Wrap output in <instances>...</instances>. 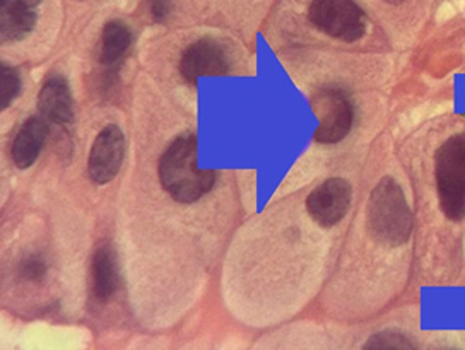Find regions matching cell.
I'll return each instance as SVG.
<instances>
[{"mask_svg":"<svg viewBox=\"0 0 465 350\" xmlns=\"http://www.w3.org/2000/svg\"><path fill=\"white\" fill-rule=\"evenodd\" d=\"M160 181L164 191L180 204L197 202L214 187L216 173L199 166L195 135L176 137L163 152Z\"/></svg>","mask_w":465,"mask_h":350,"instance_id":"obj_1","label":"cell"},{"mask_svg":"<svg viewBox=\"0 0 465 350\" xmlns=\"http://www.w3.org/2000/svg\"><path fill=\"white\" fill-rule=\"evenodd\" d=\"M366 224L370 236L383 247L397 248L406 245L412 233V212L399 183L385 176L371 191Z\"/></svg>","mask_w":465,"mask_h":350,"instance_id":"obj_2","label":"cell"},{"mask_svg":"<svg viewBox=\"0 0 465 350\" xmlns=\"http://www.w3.org/2000/svg\"><path fill=\"white\" fill-rule=\"evenodd\" d=\"M438 204L447 219L465 218V131L451 135L435 154Z\"/></svg>","mask_w":465,"mask_h":350,"instance_id":"obj_3","label":"cell"},{"mask_svg":"<svg viewBox=\"0 0 465 350\" xmlns=\"http://www.w3.org/2000/svg\"><path fill=\"white\" fill-rule=\"evenodd\" d=\"M308 19L317 30L346 44L361 40L368 28L366 15L354 0H312Z\"/></svg>","mask_w":465,"mask_h":350,"instance_id":"obj_4","label":"cell"},{"mask_svg":"<svg viewBox=\"0 0 465 350\" xmlns=\"http://www.w3.org/2000/svg\"><path fill=\"white\" fill-rule=\"evenodd\" d=\"M312 110L319 118V127L313 133L319 144H339L349 135L354 123V106L341 89L325 88L312 98Z\"/></svg>","mask_w":465,"mask_h":350,"instance_id":"obj_5","label":"cell"},{"mask_svg":"<svg viewBox=\"0 0 465 350\" xmlns=\"http://www.w3.org/2000/svg\"><path fill=\"white\" fill-rule=\"evenodd\" d=\"M352 199V189L342 178H331L312 191L306 199L310 218L322 228H334L346 218Z\"/></svg>","mask_w":465,"mask_h":350,"instance_id":"obj_6","label":"cell"},{"mask_svg":"<svg viewBox=\"0 0 465 350\" xmlns=\"http://www.w3.org/2000/svg\"><path fill=\"white\" fill-rule=\"evenodd\" d=\"M125 158V137L116 125L104 127L89 152L87 171L93 183L106 185L118 175Z\"/></svg>","mask_w":465,"mask_h":350,"instance_id":"obj_7","label":"cell"},{"mask_svg":"<svg viewBox=\"0 0 465 350\" xmlns=\"http://www.w3.org/2000/svg\"><path fill=\"white\" fill-rule=\"evenodd\" d=\"M180 73L187 83L195 84L203 75H226L230 73V59L218 42L203 38L183 52Z\"/></svg>","mask_w":465,"mask_h":350,"instance_id":"obj_8","label":"cell"},{"mask_svg":"<svg viewBox=\"0 0 465 350\" xmlns=\"http://www.w3.org/2000/svg\"><path fill=\"white\" fill-rule=\"evenodd\" d=\"M40 0H2L0 38L2 44L21 42L36 24V7Z\"/></svg>","mask_w":465,"mask_h":350,"instance_id":"obj_9","label":"cell"},{"mask_svg":"<svg viewBox=\"0 0 465 350\" xmlns=\"http://www.w3.org/2000/svg\"><path fill=\"white\" fill-rule=\"evenodd\" d=\"M38 110L48 122L58 125L73 123V94L67 81L62 75H52L45 81L38 94Z\"/></svg>","mask_w":465,"mask_h":350,"instance_id":"obj_10","label":"cell"},{"mask_svg":"<svg viewBox=\"0 0 465 350\" xmlns=\"http://www.w3.org/2000/svg\"><path fill=\"white\" fill-rule=\"evenodd\" d=\"M46 137L48 120L44 117L28 118L15 133L11 146V158L15 168L28 170L29 166H33L44 149Z\"/></svg>","mask_w":465,"mask_h":350,"instance_id":"obj_11","label":"cell"},{"mask_svg":"<svg viewBox=\"0 0 465 350\" xmlns=\"http://www.w3.org/2000/svg\"><path fill=\"white\" fill-rule=\"evenodd\" d=\"M93 292L96 299L108 301L118 287V265H116L115 251L108 245H102L94 251L93 267Z\"/></svg>","mask_w":465,"mask_h":350,"instance_id":"obj_12","label":"cell"},{"mask_svg":"<svg viewBox=\"0 0 465 350\" xmlns=\"http://www.w3.org/2000/svg\"><path fill=\"white\" fill-rule=\"evenodd\" d=\"M131 44V30L122 21L106 23L103 28L100 48H98L100 63L108 69H114L124 60Z\"/></svg>","mask_w":465,"mask_h":350,"instance_id":"obj_13","label":"cell"},{"mask_svg":"<svg viewBox=\"0 0 465 350\" xmlns=\"http://www.w3.org/2000/svg\"><path fill=\"white\" fill-rule=\"evenodd\" d=\"M364 349H416V345L412 344L411 338H407L404 334L395 332V330H383L380 334H375L368 338V342L364 344Z\"/></svg>","mask_w":465,"mask_h":350,"instance_id":"obj_14","label":"cell"},{"mask_svg":"<svg viewBox=\"0 0 465 350\" xmlns=\"http://www.w3.org/2000/svg\"><path fill=\"white\" fill-rule=\"evenodd\" d=\"M0 108L7 110L21 91V77L15 73V69L2 65L0 69Z\"/></svg>","mask_w":465,"mask_h":350,"instance_id":"obj_15","label":"cell"},{"mask_svg":"<svg viewBox=\"0 0 465 350\" xmlns=\"http://www.w3.org/2000/svg\"><path fill=\"white\" fill-rule=\"evenodd\" d=\"M19 276L31 284H40L46 276V263L40 255H29L19 263Z\"/></svg>","mask_w":465,"mask_h":350,"instance_id":"obj_16","label":"cell"},{"mask_svg":"<svg viewBox=\"0 0 465 350\" xmlns=\"http://www.w3.org/2000/svg\"><path fill=\"white\" fill-rule=\"evenodd\" d=\"M145 5L153 23H164L168 15H172L173 0H145Z\"/></svg>","mask_w":465,"mask_h":350,"instance_id":"obj_17","label":"cell"},{"mask_svg":"<svg viewBox=\"0 0 465 350\" xmlns=\"http://www.w3.org/2000/svg\"><path fill=\"white\" fill-rule=\"evenodd\" d=\"M383 2H387V4H391V5H399V4H402L404 0H383Z\"/></svg>","mask_w":465,"mask_h":350,"instance_id":"obj_18","label":"cell"}]
</instances>
